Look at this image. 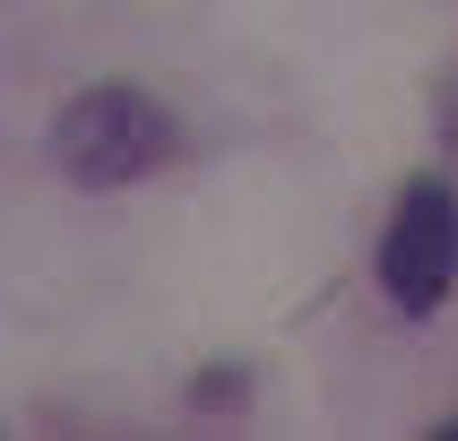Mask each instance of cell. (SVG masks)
<instances>
[{
  "label": "cell",
  "mask_w": 458,
  "mask_h": 441,
  "mask_svg": "<svg viewBox=\"0 0 458 441\" xmlns=\"http://www.w3.org/2000/svg\"><path fill=\"white\" fill-rule=\"evenodd\" d=\"M165 156H174V113L139 87H87L52 122V165L78 191H122V182L156 174Z\"/></svg>",
  "instance_id": "6da1fadb"
},
{
  "label": "cell",
  "mask_w": 458,
  "mask_h": 441,
  "mask_svg": "<svg viewBox=\"0 0 458 441\" xmlns=\"http://www.w3.org/2000/svg\"><path fill=\"white\" fill-rule=\"evenodd\" d=\"M381 285L398 311H441L458 285V191L441 174L407 182V199H398V216H389L381 233Z\"/></svg>",
  "instance_id": "7a4b0ae2"
},
{
  "label": "cell",
  "mask_w": 458,
  "mask_h": 441,
  "mask_svg": "<svg viewBox=\"0 0 458 441\" xmlns=\"http://www.w3.org/2000/svg\"><path fill=\"white\" fill-rule=\"evenodd\" d=\"M441 441H458V424H441Z\"/></svg>",
  "instance_id": "3957f363"
}]
</instances>
